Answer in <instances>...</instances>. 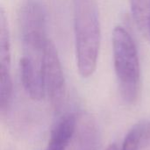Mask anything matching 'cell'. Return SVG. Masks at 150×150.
I'll return each instance as SVG.
<instances>
[{
	"instance_id": "1",
	"label": "cell",
	"mask_w": 150,
	"mask_h": 150,
	"mask_svg": "<svg viewBox=\"0 0 150 150\" xmlns=\"http://www.w3.org/2000/svg\"><path fill=\"white\" fill-rule=\"evenodd\" d=\"M22 46L20 77L27 95L41 100L46 93L44 83V57L48 38L46 33V13L40 3L26 1L19 14Z\"/></svg>"
},
{
	"instance_id": "2",
	"label": "cell",
	"mask_w": 150,
	"mask_h": 150,
	"mask_svg": "<svg viewBox=\"0 0 150 150\" xmlns=\"http://www.w3.org/2000/svg\"><path fill=\"white\" fill-rule=\"evenodd\" d=\"M76 57L81 76H91L98 64L101 26L97 0H73Z\"/></svg>"
},
{
	"instance_id": "3",
	"label": "cell",
	"mask_w": 150,
	"mask_h": 150,
	"mask_svg": "<svg viewBox=\"0 0 150 150\" xmlns=\"http://www.w3.org/2000/svg\"><path fill=\"white\" fill-rule=\"evenodd\" d=\"M113 64L122 99L129 105L137 102L141 88L139 54L130 33L121 25L112 33Z\"/></svg>"
},
{
	"instance_id": "4",
	"label": "cell",
	"mask_w": 150,
	"mask_h": 150,
	"mask_svg": "<svg viewBox=\"0 0 150 150\" xmlns=\"http://www.w3.org/2000/svg\"><path fill=\"white\" fill-rule=\"evenodd\" d=\"M43 72L46 93L54 109L60 111L66 99V83L57 50L50 40L46 46Z\"/></svg>"
},
{
	"instance_id": "5",
	"label": "cell",
	"mask_w": 150,
	"mask_h": 150,
	"mask_svg": "<svg viewBox=\"0 0 150 150\" xmlns=\"http://www.w3.org/2000/svg\"><path fill=\"white\" fill-rule=\"evenodd\" d=\"M11 40L8 20L3 9L0 11V108L5 111L12 99Z\"/></svg>"
},
{
	"instance_id": "6",
	"label": "cell",
	"mask_w": 150,
	"mask_h": 150,
	"mask_svg": "<svg viewBox=\"0 0 150 150\" xmlns=\"http://www.w3.org/2000/svg\"><path fill=\"white\" fill-rule=\"evenodd\" d=\"M75 150H100V132L96 120L83 112L76 116L75 129Z\"/></svg>"
},
{
	"instance_id": "7",
	"label": "cell",
	"mask_w": 150,
	"mask_h": 150,
	"mask_svg": "<svg viewBox=\"0 0 150 150\" xmlns=\"http://www.w3.org/2000/svg\"><path fill=\"white\" fill-rule=\"evenodd\" d=\"M130 4L139 30L150 42V0H130Z\"/></svg>"
},
{
	"instance_id": "8",
	"label": "cell",
	"mask_w": 150,
	"mask_h": 150,
	"mask_svg": "<svg viewBox=\"0 0 150 150\" xmlns=\"http://www.w3.org/2000/svg\"><path fill=\"white\" fill-rule=\"evenodd\" d=\"M145 123L135 125L126 135L120 150H140L144 143Z\"/></svg>"
},
{
	"instance_id": "9",
	"label": "cell",
	"mask_w": 150,
	"mask_h": 150,
	"mask_svg": "<svg viewBox=\"0 0 150 150\" xmlns=\"http://www.w3.org/2000/svg\"><path fill=\"white\" fill-rule=\"evenodd\" d=\"M66 149H67V147H65V146L48 142V147H47V150H66Z\"/></svg>"
},
{
	"instance_id": "10",
	"label": "cell",
	"mask_w": 150,
	"mask_h": 150,
	"mask_svg": "<svg viewBox=\"0 0 150 150\" xmlns=\"http://www.w3.org/2000/svg\"><path fill=\"white\" fill-rule=\"evenodd\" d=\"M106 150H118V148L115 144H112L111 146L108 147V149Z\"/></svg>"
}]
</instances>
